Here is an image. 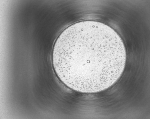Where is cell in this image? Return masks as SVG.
I'll list each match as a JSON object with an SVG mask.
<instances>
[{
	"mask_svg": "<svg viewBox=\"0 0 150 119\" xmlns=\"http://www.w3.org/2000/svg\"><path fill=\"white\" fill-rule=\"evenodd\" d=\"M126 54L123 42L111 27L87 21L64 30L54 44L52 61L61 81L86 94L101 91L114 84L124 71Z\"/></svg>",
	"mask_w": 150,
	"mask_h": 119,
	"instance_id": "1",
	"label": "cell"
}]
</instances>
